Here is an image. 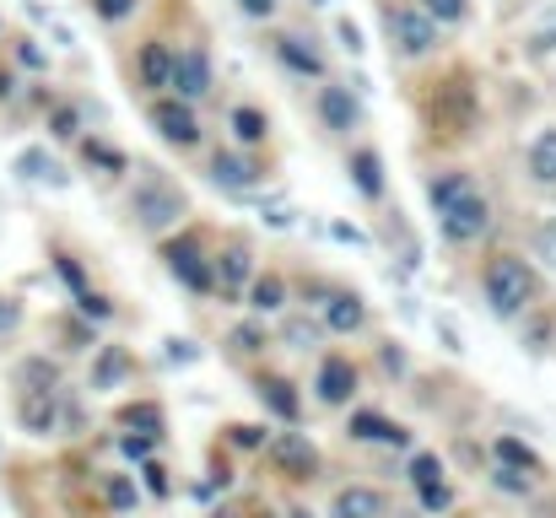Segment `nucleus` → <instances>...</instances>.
<instances>
[{
  "instance_id": "14",
  "label": "nucleus",
  "mask_w": 556,
  "mask_h": 518,
  "mask_svg": "<svg viewBox=\"0 0 556 518\" xmlns=\"http://www.w3.org/2000/svg\"><path fill=\"white\" fill-rule=\"evenodd\" d=\"M260 178H265V168H260L254 157H243V152H211V184H216V189L243 194V189H254Z\"/></svg>"
},
{
  "instance_id": "30",
  "label": "nucleus",
  "mask_w": 556,
  "mask_h": 518,
  "mask_svg": "<svg viewBox=\"0 0 556 518\" xmlns=\"http://www.w3.org/2000/svg\"><path fill=\"white\" fill-rule=\"evenodd\" d=\"M103 503H109V514H136L141 508V481L136 476H103Z\"/></svg>"
},
{
  "instance_id": "60",
  "label": "nucleus",
  "mask_w": 556,
  "mask_h": 518,
  "mask_svg": "<svg viewBox=\"0 0 556 518\" xmlns=\"http://www.w3.org/2000/svg\"><path fill=\"white\" fill-rule=\"evenodd\" d=\"M394 518H410V514H394Z\"/></svg>"
},
{
  "instance_id": "24",
  "label": "nucleus",
  "mask_w": 556,
  "mask_h": 518,
  "mask_svg": "<svg viewBox=\"0 0 556 518\" xmlns=\"http://www.w3.org/2000/svg\"><path fill=\"white\" fill-rule=\"evenodd\" d=\"M383 492L378 487H341L336 503H330V518H383Z\"/></svg>"
},
{
  "instance_id": "5",
  "label": "nucleus",
  "mask_w": 556,
  "mask_h": 518,
  "mask_svg": "<svg viewBox=\"0 0 556 518\" xmlns=\"http://www.w3.org/2000/svg\"><path fill=\"white\" fill-rule=\"evenodd\" d=\"M476 92L465 87V76H454V81H443L438 87V98H432V130L438 136H448V141H465L470 130H476Z\"/></svg>"
},
{
  "instance_id": "56",
  "label": "nucleus",
  "mask_w": 556,
  "mask_h": 518,
  "mask_svg": "<svg viewBox=\"0 0 556 518\" xmlns=\"http://www.w3.org/2000/svg\"><path fill=\"white\" fill-rule=\"evenodd\" d=\"M5 98H16V76H11V71H0V103H5Z\"/></svg>"
},
{
  "instance_id": "59",
  "label": "nucleus",
  "mask_w": 556,
  "mask_h": 518,
  "mask_svg": "<svg viewBox=\"0 0 556 518\" xmlns=\"http://www.w3.org/2000/svg\"><path fill=\"white\" fill-rule=\"evenodd\" d=\"M314 5H330V0H314Z\"/></svg>"
},
{
  "instance_id": "61",
  "label": "nucleus",
  "mask_w": 556,
  "mask_h": 518,
  "mask_svg": "<svg viewBox=\"0 0 556 518\" xmlns=\"http://www.w3.org/2000/svg\"><path fill=\"white\" fill-rule=\"evenodd\" d=\"M459 518H465V514H459Z\"/></svg>"
},
{
  "instance_id": "50",
  "label": "nucleus",
  "mask_w": 556,
  "mask_h": 518,
  "mask_svg": "<svg viewBox=\"0 0 556 518\" xmlns=\"http://www.w3.org/2000/svg\"><path fill=\"white\" fill-rule=\"evenodd\" d=\"M22 325V303L16 298H0V336H11Z\"/></svg>"
},
{
  "instance_id": "47",
  "label": "nucleus",
  "mask_w": 556,
  "mask_h": 518,
  "mask_svg": "<svg viewBox=\"0 0 556 518\" xmlns=\"http://www.w3.org/2000/svg\"><path fill=\"white\" fill-rule=\"evenodd\" d=\"M330 238H336V243H352V249H368V232L352 227V222H330Z\"/></svg>"
},
{
  "instance_id": "11",
  "label": "nucleus",
  "mask_w": 556,
  "mask_h": 518,
  "mask_svg": "<svg viewBox=\"0 0 556 518\" xmlns=\"http://www.w3.org/2000/svg\"><path fill=\"white\" fill-rule=\"evenodd\" d=\"M405 476H410V487H416V497H421L427 514H448L454 508V487L443 481V459L438 454H416L405 465Z\"/></svg>"
},
{
  "instance_id": "46",
  "label": "nucleus",
  "mask_w": 556,
  "mask_h": 518,
  "mask_svg": "<svg viewBox=\"0 0 556 518\" xmlns=\"http://www.w3.org/2000/svg\"><path fill=\"white\" fill-rule=\"evenodd\" d=\"M260 222H265V227H276V232H287V227L298 222V211H292V205H265V211H260Z\"/></svg>"
},
{
  "instance_id": "6",
  "label": "nucleus",
  "mask_w": 556,
  "mask_h": 518,
  "mask_svg": "<svg viewBox=\"0 0 556 518\" xmlns=\"http://www.w3.org/2000/svg\"><path fill=\"white\" fill-rule=\"evenodd\" d=\"M438 232H443L448 243H481V238L492 232V205H486V194L470 189V194L448 200V205L438 211Z\"/></svg>"
},
{
  "instance_id": "58",
  "label": "nucleus",
  "mask_w": 556,
  "mask_h": 518,
  "mask_svg": "<svg viewBox=\"0 0 556 518\" xmlns=\"http://www.w3.org/2000/svg\"><path fill=\"white\" fill-rule=\"evenodd\" d=\"M287 518H314V514H308V508H292V514H287Z\"/></svg>"
},
{
  "instance_id": "17",
  "label": "nucleus",
  "mask_w": 556,
  "mask_h": 518,
  "mask_svg": "<svg viewBox=\"0 0 556 518\" xmlns=\"http://www.w3.org/2000/svg\"><path fill=\"white\" fill-rule=\"evenodd\" d=\"M319 319H325V330H330V336H357V330L368 325V303H363L357 292H330Z\"/></svg>"
},
{
  "instance_id": "25",
  "label": "nucleus",
  "mask_w": 556,
  "mask_h": 518,
  "mask_svg": "<svg viewBox=\"0 0 556 518\" xmlns=\"http://www.w3.org/2000/svg\"><path fill=\"white\" fill-rule=\"evenodd\" d=\"M119 427H125V432H147V438L163 443V438H168V410H163L157 400H136V405L119 410Z\"/></svg>"
},
{
  "instance_id": "9",
  "label": "nucleus",
  "mask_w": 556,
  "mask_h": 518,
  "mask_svg": "<svg viewBox=\"0 0 556 518\" xmlns=\"http://www.w3.org/2000/svg\"><path fill=\"white\" fill-rule=\"evenodd\" d=\"M314 109H319V125H325L330 136H352V130L363 125V98H357L352 87H341V81H325L319 98H314Z\"/></svg>"
},
{
  "instance_id": "36",
  "label": "nucleus",
  "mask_w": 556,
  "mask_h": 518,
  "mask_svg": "<svg viewBox=\"0 0 556 518\" xmlns=\"http://www.w3.org/2000/svg\"><path fill=\"white\" fill-rule=\"evenodd\" d=\"M492 487L508 492V497H530V492H535V476L519 470V465H497V470H492Z\"/></svg>"
},
{
  "instance_id": "55",
  "label": "nucleus",
  "mask_w": 556,
  "mask_h": 518,
  "mask_svg": "<svg viewBox=\"0 0 556 518\" xmlns=\"http://www.w3.org/2000/svg\"><path fill=\"white\" fill-rule=\"evenodd\" d=\"M49 33H54V43H60V49H76V33H71V27H60V22H49Z\"/></svg>"
},
{
  "instance_id": "12",
  "label": "nucleus",
  "mask_w": 556,
  "mask_h": 518,
  "mask_svg": "<svg viewBox=\"0 0 556 518\" xmlns=\"http://www.w3.org/2000/svg\"><path fill=\"white\" fill-rule=\"evenodd\" d=\"M211 265H216V292H222L227 303H243V292H249V281H254V254H249V243L232 238Z\"/></svg>"
},
{
  "instance_id": "41",
  "label": "nucleus",
  "mask_w": 556,
  "mask_h": 518,
  "mask_svg": "<svg viewBox=\"0 0 556 518\" xmlns=\"http://www.w3.org/2000/svg\"><path fill=\"white\" fill-rule=\"evenodd\" d=\"M336 38H341V49L357 60V54H368V38H363V27L352 22V16H336Z\"/></svg>"
},
{
  "instance_id": "33",
  "label": "nucleus",
  "mask_w": 556,
  "mask_h": 518,
  "mask_svg": "<svg viewBox=\"0 0 556 518\" xmlns=\"http://www.w3.org/2000/svg\"><path fill=\"white\" fill-rule=\"evenodd\" d=\"M227 345H232L238 356H260V351L270 345V330H265V314H260V319H243V325H232V336H227Z\"/></svg>"
},
{
  "instance_id": "39",
  "label": "nucleus",
  "mask_w": 556,
  "mask_h": 518,
  "mask_svg": "<svg viewBox=\"0 0 556 518\" xmlns=\"http://www.w3.org/2000/svg\"><path fill=\"white\" fill-rule=\"evenodd\" d=\"M54 270H60V281L71 287V298L92 292V287H87V270H81V260H71V254H54Z\"/></svg>"
},
{
  "instance_id": "32",
  "label": "nucleus",
  "mask_w": 556,
  "mask_h": 518,
  "mask_svg": "<svg viewBox=\"0 0 556 518\" xmlns=\"http://www.w3.org/2000/svg\"><path fill=\"white\" fill-rule=\"evenodd\" d=\"M530 178L535 184H556V130H541L530 141Z\"/></svg>"
},
{
  "instance_id": "19",
  "label": "nucleus",
  "mask_w": 556,
  "mask_h": 518,
  "mask_svg": "<svg viewBox=\"0 0 556 518\" xmlns=\"http://www.w3.org/2000/svg\"><path fill=\"white\" fill-rule=\"evenodd\" d=\"M11 173H16L22 184H54V189H65V184H71V173L49 157V147H22V152H16V163H11Z\"/></svg>"
},
{
  "instance_id": "15",
  "label": "nucleus",
  "mask_w": 556,
  "mask_h": 518,
  "mask_svg": "<svg viewBox=\"0 0 556 518\" xmlns=\"http://www.w3.org/2000/svg\"><path fill=\"white\" fill-rule=\"evenodd\" d=\"M174 92L189 98V103H200L211 92V54L205 49H179L174 54Z\"/></svg>"
},
{
  "instance_id": "57",
  "label": "nucleus",
  "mask_w": 556,
  "mask_h": 518,
  "mask_svg": "<svg viewBox=\"0 0 556 518\" xmlns=\"http://www.w3.org/2000/svg\"><path fill=\"white\" fill-rule=\"evenodd\" d=\"M211 518H238V514H232V508H216V514H211Z\"/></svg>"
},
{
  "instance_id": "26",
  "label": "nucleus",
  "mask_w": 556,
  "mask_h": 518,
  "mask_svg": "<svg viewBox=\"0 0 556 518\" xmlns=\"http://www.w3.org/2000/svg\"><path fill=\"white\" fill-rule=\"evenodd\" d=\"M243 303L254 308V314H281L287 308V281L276 276V270H254V281H249V292H243Z\"/></svg>"
},
{
  "instance_id": "23",
  "label": "nucleus",
  "mask_w": 556,
  "mask_h": 518,
  "mask_svg": "<svg viewBox=\"0 0 556 518\" xmlns=\"http://www.w3.org/2000/svg\"><path fill=\"white\" fill-rule=\"evenodd\" d=\"M346 178L357 184L363 200H383V189H389V184H383V157H378L372 147H357V152L346 157Z\"/></svg>"
},
{
  "instance_id": "31",
  "label": "nucleus",
  "mask_w": 556,
  "mask_h": 518,
  "mask_svg": "<svg viewBox=\"0 0 556 518\" xmlns=\"http://www.w3.org/2000/svg\"><path fill=\"white\" fill-rule=\"evenodd\" d=\"M16 389H60V367L49 356H22L16 362Z\"/></svg>"
},
{
  "instance_id": "43",
  "label": "nucleus",
  "mask_w": 556,
  "mask_h": 518,
  "mask_svg": "<svg viewBox=\"0 0 556 518\" xmlns=\"http://www.w3.org/2000/svg\"><path fill=\"white\" fill-rule=\"evenodd\" d=\"M163 345H168L163 356H168L174 367H194V362H200V345H194V341H179V336H168Z\"/></svg>"
},
{
  "instance_id": "52",
  "label": "nucleus",
  "mask_w": 556,
  "mask_h": 518,
  "mask_svg": "<svg viewBox=\"0 0 556 518\" xmlns=\"http://www.w3.org/2000/svg\"><path fill=\"white\" fill-rule=\"evenodd\" d=\"M432 325H438V336H443V351H454V356L465 351V341H459V330H454V319H432Z\"/></svg>"
},
{
  "instance_id": "42",
  "label": "nucleus",
  "mask_w": 556,
  "mask_h": 518,
  "mask_svg": "<svg viewBox=\"0 0 556 518\" xmlns=\"http://www.w3.org/2000/svg\"><path fill=\"white\" fill-rule=\"evenodd\" d=\"M227 443H232V448H265L270 438H265V427H254V421H232V427H227Z\"/></svg>"
},
{
  "instance_id": "53",
  "label": "nucleus",
  "mask_w": 556,
  "mask_h": 518,
  "mask_svg": "<svg viewBox=\"0 0 556 518\" xmlns=\"http://www.w3.org/2000/svg\"><path fill=\"white\" fill-rule=\"evenodd\" d=\"M238 11L254 16V22H265V16H276V0H238Z\"/></svg>"
},
{
  "instance_id": "29",
  "label": "nucleus",
  "mask_w": 556,
  "mask_h": 518,
  "mask_svg": "<svg viewBox=\"0 0 556 518\" xmlns=\"http://www.w3.org/2000/svg\"><path fill=\"white\" fill-rule=\"evenodd\" d=\"M476 189V178L465 168H443V173H432L427 178V200H432V211H443L448 200H459V194H470Z\"/></svg>"
},
{
  "instance_id": "51",
  "label": "nucleus",
  "mask_w": 556,
  "mask_h": 518,
  "mask_svg": "<svg viewBox=\"0 0 556 518\" xmlns=\"http://www.w3.org/2000/svg\"><path fill=\"white\" fill-rule=\"evenodd\" d=\"M535 254H541V260H552V265H556V222H546V227L535 232Z\"/></svg>"
},
{
  "instance_id": "10",
  "label": "nucleus",
  "mask_w": 556,
  "mask_h": 518,
  "mask_svg": "<svg viewBox=\"0 0 556 518\" xmlns=\"http://www.w3.org/2000/svg\"><path fill=\"white\" fill-rule=\"evenodd\" d=\"M65 421L60 410V389H16V427L27 438H49Z\"/></svg>"
},
{
  "instance_id": "13",
  "label": "nucleus",
  "mask_w": 556,
  "mask_h": 518,
  "mask_svg": "<svg viewBox=\"0 0 556 518\" xmlns=\"http://www.w3.org/2000/svg\"><path fill=\"white\" fill-rule=\"evenodd\" d=\"M314 394H319V405H352V394H357V362L352 356H319Z\"/></svg>"
},
{
  "instance_id": "34",
  "label": "nucleus",
  "mask_w": 556,
  "mask_h": 518,
  "mask_svg": "<svg viewBox=\"0 0 556 518\" xmlns=\"http://www.w3.org/2000/svg\"><path fill=\"white\" fill-rule=\"evenodd\" d=\"M492 459H497V465H519V470L541 476V459H535V448H530V443H519V438H497V443H492Z\"/></svg>"
},
{
  "instance_id": "40",
  "label": "nucleus",
  "mask_w": 556,
  "mask_h": 518,
  "mask_svg": "<svg viewBox=\"0 0 556 518\" xmlns=\"http://www.w3.org/2000/svg\"><path fill=\"white\" fill-rule=\"evenodd\" d=\"M76 314L92 319V325H109V319H114V303H109L103 292H81V298H76Z\"/></svg>"
},
{
  "instance_id": "22",
  "label": "nucleus",
  "mask_w": 556,
  "mask_h": 518,
  "mask_svg": "<svg viewBox=\"0 0 556 518\" xmlns=\"http://www.w3.org/2000/svg\"><path fill=\"white\" fill-rule=\"evenodd\" d=\"M276 60H281L292 76H325V54H319L308 38H298V33H281V38H276Z\"/></svg>"
},
{
  "instance_id": "54",
  "label": "nucleus",
  "mask_w": 556,
  "mask_h": 518,
  "mask_svg": "<svg viewBox=\"0 0 556 518\" xmlns=\"http://www.w3.org/2000/svg\"><path fill=\"white\" fill-rule=\"evenodd\" d=\"M16 60H22L27 71H43V65H49V54H43V49H33V43H22V49H16Z\"/></svg>"
},
{
  "instance_id": "4",
  "label": "nucleus",
  "mask_w": 556,
  "mask_h": 518,
  "mask_svg": "<svg viewBox=\"0 0 556 518\" xmlns=\"http://www.w3.org/2000/svg\"><path fill=\"white\" fill-rule=\"evenodd\" d=\"M163 270H168L179 287H189L194 298H211V292H216V265L205 260V249H200V238H194V232L163 243Z\"/></svg>"
},
{
  "instance_id": "16",
  "label": "nucleus",
  "mask_w": 556,
  "mask_h": 518,
  "mask_svg": "<svg viewBox=\"0 0 556 518\" xmlns=\"http://www.w3.org/2000/svg\"><path fill=\"white\" fill-rule=\"evenodd\" d=\"M346 432H352L357 443H383V448H410V432H405L400 421L378 416V410H352Z\"/></svg>"
},
{
  "instance_id": "8",
  "label": "nucleus",
  "mask_w": 556,
  "mask_h": 518,
  "mask_svg": "<svg viewBox=\"0 0 556 518\" xmlns=\"http://www.w3.org/2000/svg\"><path fill=\"white\" fill-rule=\"evenodd\" d=\"M147 119H152V130L168 141V147H179V152H189V147H200V119H194V103L189 98H157L152 109H147Z\"/></svg>"
},
{
  "instance_id": "45",
  "label": "nucleus",
  "mask_w": 556,
  "mask_h": 518,
  "mask_svg": "<svg viewBox=\"0 0 556 518\" xmlns=\"http://www.w3.org/2000/svg\"><path fill=\"white\" fill-rule=\"evenodd\" d=\"M438 22H465V11H470V0H421Z\"/></svg>"
},
{
  "instance_id": "27",
  "label": "nucleus",
  "mask_w": 556,
  "mask_h": 518,
  "mask_svg": "<svg viewBox=\"0 0 556 518\" xmlns=\"http://www.w3.org/2000/svg\"><path fill=\"white\" fill-rule=\"evenodd\" d=\"M325 336H330L325 319H308V314H287V319H281V345H287V351H319Z\"/></svg>"
},
{
  "instance_id": "35",
  "label": "nucleus",
  "mask_w": 556,
  "mask_h": 518,
  "mask_svg": "<svg viewBox=\"0 0 556 518\" xmlns=\"http://www.w3.org/2000/svg\"><path fill=\"white\" fill-rule=\"evenodd\" d=\"M49 136L54 141H76L81 136V103H49Z\"/></svg>"
},
{
  "instance_id": "44",
  "label": "nucleus",
  "mask_w": 556,
  "mask_h": 518,
  "mask_svg": "<svg viewBox=\"0 0 556 518\" xmlns=\"http://www.w3.org/2000/svg\"><path fill=\"white\" fill-rule=\"evenodd\" d=\"M119 448H125V454H130V459L141 465V459H152V448H157V438H147V432H125V438H119Z\"/></svg>"
},
{
  "instance_id": "28",
  "label": "nucleus",
  "mask_w": 556,
  "mask_h": 518,
  "mask_svg": "<svg viewBox=\"0 0 556 518\" xmlns=\"http://www.w3.org/2000/svg\"><path fill=\"white\" fill-rule=\"evenodd\" d=\"M227 125H232V136H238L243 147H265V141H270V119H265V109H254V103H238V109L227 114Z\"/></svg>"
},
{
  "instance_id": "48",
  "label": "nucleus",
  "mask_w": 556,
  "mask_h": 518,
  "mask_svg": "<svg viewBox=\"0 0 556 518\" xmlns=\"http://www.w3.org/2000/svg\"><path fill=\"white\" fill-rule=\"evenodd\" d=\"M92 11H98L103 22H125V16L136 11V0H92Z\"/></svg>"
},
{
  "instance_id": "38",
  "label": "nucleus",
  "mask_w": 556,
  "mask_h": 518,
  "mask_svg": "<svg viewBox=\"0 0 556 518\" xmlns=\"http://www.w3.org/2000/svg\"><path fill=\"white\" fill-rule=\"evenodd\" d=\"M141 487H147L157 503H168V497H174V481H168V470H163L157 459H141Z\"/></svg>"
},
{
  "instance_id": "3",
  "label": "nucleus",
  "mask_w": 556,
  "mask_h": 518,
  "mask_svg": "<svg viewBox=\"0 0 556 518\" xmlns=\"http://www.w3.org/2000/svg\"><path fill=\"white\" fill-rule=\"evenodd\" d=\"M438 16L421 5V0H400V5H383V33H389V43L405 54V60H421V54H432L438 49Z\"/></svg>"
},
{
  "instance_id": "21",
  "label": "nucleus",
  "mask_w": 556,
  "mask_h": 518,
  "mask_svg": "<svg viewBox=\"0 0 556 518\" xmlns=\"http://www.w3.org/2000/svg\"><path fill=\"white\" fill-rule=\"evenodd\" d=\"M254 394H260V405H265L270 416H281L287 427H298V416H303V400H298V389H292L287 378H276V372H265V378L254 383Z\"/></svg>"
},
{
  "instance_id": "2",
  "label": "nucleus",
  "mask_w": 556,
  "mask_h": 518,
  "mask_svg": "<svg viewBox=\"0 0 556 518\" xmlns=\"http://www.w3.org/2000/svg\"><path fill=\"white\" fill-rule=\"evenodd\" d=\"M481 292H486V308L497 314V319H519L530 303H535V270L519 260V254H497V260H486V270H481Z\"/></svg>"
},
{
  "instance_id": "37",
  "label": "nucleus",
  "mask_w": 556,
  "mask_h": 518,
  "mask_svg": "<svg viewBox=\"0 0 556 518\" xmlns=\"http://www.w3.org/2000/svg\"><path fill=\"white\" fill-rule=\"evenodd\" d=\"M81 157L92 163V168H109V173H125L130 163H125V152H114L109 141H81Z\"/></svg>"
},
{
  "instance_id": "49",
  "label": "nucleus",
  "mask_w": 556,
  "mask_h": 518,
  "mask_svg": "<svg viewBox=\"0 0 556 518\" xmlns=\"http://www.w3.org/2000/svg\"><path fill=\"white\" fill-rule=\"evenodd\" d=\"M378 362H383V372H394V378H400V372L410 367V362H405V351H400L394 341H389V345H378Z\"/></svg>"
},
{
  "instance_id": "7",
  "label": "nucleus",
  "mask_w": 556,
  "mask_h": 518,
  "mask_svg": "<svg viewBox=\"0 0 556 518\" xmlns=\"http://www.w3.org/2000/svg\"><path fill=\"white\" fill-rule=\"evenodd\" d=\"M265 459L281 481H314L319 476V448H314L308 432H276L265 443Z\"/></svg>"
},
{
  "instance_id": "18",
  "label": "nucleus",
  "mask_w": 556,
  "mask_h": 518,
  "mask_svg": "<svg viewBox=\"0 0 556 518\" xmlns=\"http://www.w3.org/2000/svg\"><path fill=\"white\" fill-rule=\"evenodd\" d=\"M136 372V356L125 351V345H98V356H92V394H109V389H119L125 378Z\"/></svg>"
},
{
  "instance_id": "20",
  "label": "nucleus",
  "mask_w": 556,
  "mask_h": 518,
  "mask_svg": "<svg viewBox=\"0 0 556 518\" xmlns=\"http://www.w3.org/2000/svg\"><path fill=\"white\" fill-rule=\"evenodd\" d=\"M136 76H141V87H147V92H163V87H174V49H168L163 38H152V43H141V60H136Z\"/></svg>"
},
{
  "instance_id": "1",
  "label": "nucleus",
  "mask_w": 556,
  "mask_h": 518,
  "mask_svg": "<svg viewBox=\"0 0 556 518\" xmlns=\"http://www.w3.org/2000/svg\"><path fill=\"white\" fill-rule=\"evenodd\" d=\"M130 222L141 227V232H152V238H163V232H174L179 222L189 216V194L179 184H168L157 168H147L136 178V189H130Z\"/></svg>"
}]
</instances>
